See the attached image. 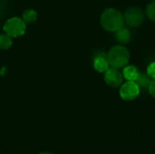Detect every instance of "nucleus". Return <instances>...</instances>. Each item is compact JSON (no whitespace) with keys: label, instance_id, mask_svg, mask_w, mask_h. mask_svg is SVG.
<instances>
[{"label":"nucleus","instance_id":"obj_14","mask_svg":"<svg viewBox=\"0 0 155 154\" xmlns=\"http://www.w3.org/2000/svg\"><path fill=\"white\" fill-rule=\"evenodd\" d=\"M153 80L155 79V62L151 63L149 66L147 67V73H146Z\"/></svg>","mask_w":155,"mask_h":154},{"label":"nucleus","instance_id":"obj_1","mask_svg":"<svg viewBox=\"0 0 155 154\" xmlns=\"http://www.w3.org/2000/svg\"><path fill=\"white\" fill-rule=\"evenodd\" d=\"M124 24V15L115 8H107L101 15V25L108 32H116Z\"/></svg>","mask_w":155,"mask_h":154},{"label":"nucleus","instance_id":"obj_13","mask_svg":"<svg viewBox=\"0 0 155 154\" xmlns=\"http://www.w3.org/2000/svg\"><path fill=\"white\" fill-rule=\"evenodd\" d=\"M145 13L150 20L155 22V1H153L149 5H147Z\"/></svg>","mask_w":155,"mask_h":154},{"label":"nucleus","instance_id":"obj_4","mask_svg":"<svg viewBox=\"0 0 155 154\" xmlns=\"http://www.w3.org/2000/svg\"><path fill=\"white\" fill-rule=\"evenodd\" d=\"M124 23L131 27H138L142 25L145 19L143 11L138 7H130L124 14Z\"/></svg>","mask_w":155,"mask_h":154},{"label":"nucleus","instance_id":"obj_2","mask_svg":"<svg viewBox=\"0 0 155 154\" xmlns=\"http://www.w3.org/2000/svg\"><path fill=\"white\" fill-rule=\"evenodd\" d=\"M107 59L110 66L120 69L127 65L130 59V53L125 46L118 44L110 49L107 54Z\"/></svg>","mask_w":155,"mask_h":154},{"label":"nucleus","instance_id":"obj_6","mask_svg":"<svg viewBox=\"0 0 155 154\" xmlns=\"http://www.w3.org/2000/svg\"><path fill=\"white\" fill-rule=\"evenodd\" d=\"M104 81L112 87H119L123 84L124 75L117 68L111 67L106 72H104Z\"/></svg>","mask_w":155,"mask_h":154},{"label":"nucleus","instance_id":"obj_15","mask_svg":"<svg viewBox=\"0 0 155 154\" xmlns=\"http://www.w3.org/2000/svg\"><path fill=\"white\" fill-rule=\"evenodd\" d=\"M148 90H149L150 94L155 98V79L152 80V82H151V84H150V85L148 87Z\"/></svg>","mask_w":155,"mask_h":154},{"label":"nucleus","instance_id":"obj_11","mask_svg":"<svg viewBox=\"0 0 155 154\" xmlns=\"http://www.w3.org/2000/svg\"><path fill=\"white\" fill-rule=\"evenodd\" d=\"M37 19V13L34 9H27L23 14V20L25 23L32 24Z\"/></svg>","mask_w":155,"mask_h":154},{"label":"nucleus","instance_id":"obj_10","mask_svg":"<svg viewBox=\"0 0 155 154\" xmlns=\"http://www.w3.org/2000/svg\"><path fill=\"white\" fill-rule=\"evenodd\" d=\"M152 80H153V79H152L147 74H143V73H140V72H139L138 76L136 77V79H135L134 82L137 84V85L140 87V89H141V88L146 89V88L149 87V85H150Z\"/></svg>","mask_w":155,"mask_h":154},{"label":"nucleus","instance_id":"obj_7","mask_svg":"<svg viewBox=\"0 0 155 154\" xmlns=\"http://www.w3.org/2000/svg\"><path fill=\"white\" fill-rule=\"evenodd\" d=\"M94 67L99 73H104L110 68V64L107 59V55L98 54L94 59Z\"/></svg>","mask_w":155,"mask_h":154},{"label":"nucleus","instance_id":"obj_16","mask_svg":"<svg viewBox=\"0 0 155 154\" xmlns=\"http://www.w3.org/2000/svg\"><path fill=\"white\" fill-rule=\"evenodd\" d=\"M39 154H54V153L49 152H41V153H39Z\"/></svg>","mask_w":155,"mask_h":154},{"label":"nucleus","instance_id":"obj_8","mask_svg":"<svg viewBox=\"0 0 155 154\" xmlns=\"http://www.w3.org/2000/svg\"><path fill=\"white\" fill-rule=\"evenodd\" d=\"M115 39L121 44H126L131 40V32L125 27H121L115 32Z\"/></svg>","mask_w":155,"mask_h":154},{"label":"nucleus","instance_id":"obj_3","mask_svg":"<svg viewBox=\"0 0 155 154\" xmlns=\"http://www.w3.org/2000/svg\"><path fill=\"white\" fill-rule=\"evenodd\" d=\"M26 25L25 21L19 17H12L4 25L5 33L11 37H18L25 34Z\"/></svg>","mask_w":155,"mask_h":154},{"label":"nucleus","instance_id":"obj_9","mask_svg":"<svg viewBox=\"0 0 155 154\" xmlns=\"http://www.w3.org/2000/svg\"><path fill=\"white\" fill-rule=\"evenodd\" d=\"M139 70L134 65H125L124 67L123 75L126 81H135L138 76Z\"/></svg>","mask_w":155,"mask_h":154},{"label":"nucleus","instance_id":"obj_12","mask_svg":"<svg viewBox=\"0 0 155 154\" xmlns=\"http://www.w3.org/2000/svg\"><path fill=\"white\" fill-rule=\"evenodd\" d=\"M13 44L11 36L5 34H0V48L1 49H8Z\"/></svg>","mask_w":155,"mask_h":154},{"label":"nucleus","instance_id":"obj_17","mask_svg":"<svg viewBox=\"0 0 155 154\" xmlns=\"http://www.w3.org/2000/svg\"><path fill=\"white\" fill-rule=\"evenodd\" d=\"M152 1H155V0H152Z\"/></svg>","mask_w":155,"mask_h":154},{"label":"nucleus","instance_id":"obj_5","mask_svg":"<svg viewBox=\"0 0 155 154\" xmlns=\"http://www.w3.org/2000/svg\"><path fill=\"white\" fill-rule=\"evenodd\" d=\"M140 87L134 81H127L121 85L120 96L125 101H133L140 94Z\"/></svg>","mask_w":155,"mask_h":154}]
</instances>
